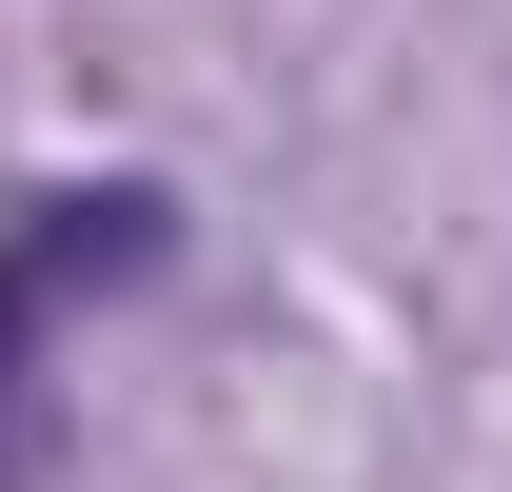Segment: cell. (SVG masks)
<instances>
[{
    "label": "cell",
    "mask_w": 512,
    "mask_h": 492,
    "mask_svg": "<svg viewBox=\"0 0 512 492\" xmlns=\"http://www.w3.org/2000/svg\"><path fill=\"white\" fill-rule=\"evenodd\" d=\"M158 237H178V197H158V178L40 197V217L0 237V473H20V414H40V335H60L79 296H119V276H158Z\"/></svg>",
    "instance_id": "6da1fadb"
}]
</instances>
